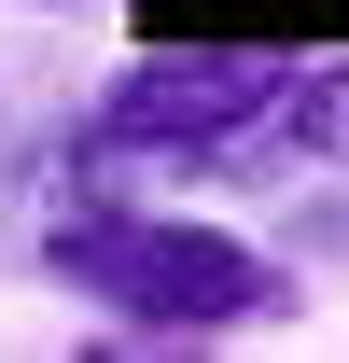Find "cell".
Wrapping results in <instances>:
<instances>
[{
	"mask_svg": "<svg viewBox=\"0 0 349 363\" xmlns=\"http://www.w3.org/2000/svg\"><path fill=\"white\" fill-rule=\"evenodd\" d=\"M294 84V43H140L84 112L98 168H265V112Z\"/></svg>",
	"mask_w": 349,
	"mask_h": 363,
	"instance_id": "obj_2",
	"label": "cell"
},
{
	"mask_svg": "<svg viewBox=\"0 0 349 363\" xmlns=\"http://www.w3.org/2000/svg\"><path fill=\"white\" fill-rule=\"evenodd\" d=\"M43 266L84 294L112 335H252V321L294 308V266L252 252L238 224H182V210H140L126 182H84L43 196Z\"/></svg>",
	"mask_w": 349,
	"mask_h": 363,
	"instance_id": "obj_1",
	"label": "cell"
},
{
	"mask_svg": "<svg viewBox=\"0 0 349 363\" xmlns=\"http://www.w3.org/2000/svg\"><path fill=\"white\" fill-rule=\"evenodd\" d=\"M265 154H307V168H349V43H307L279 112H265Z\"/></svg>",
	"mask_w": 349,
	"mask_h": 363,
	"instance_id": "obj_3",
	"label": "cell"
}]
</instances>
